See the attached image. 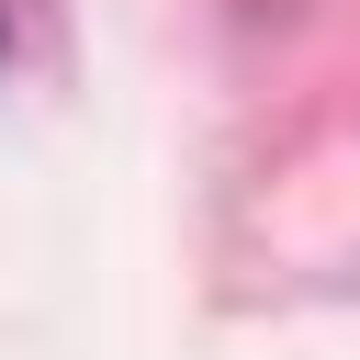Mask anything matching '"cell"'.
<instances>
[{"label":"cell","mask_w":360,"mask_h":360,"mask_svg":"<svg viewBox=\"0 0 360 360\" xmlns=\"http://www.w3.org/2000/svg\"><path fill=\"white\" fill-rule=\"evenodd\" d=\"M0 45H11V0H0Z\"/></svg>","instance_id":"6da1fadb"}]
</instances>
